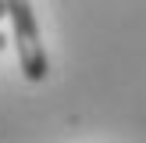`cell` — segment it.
<instances>
[{
  "label": "cell",
  "instance_id": "1",
  "mask_svg": "<svg viewBox=\"0 0 146 143\" xmlns=\"http://www.w3.org/2000/svg\"><path fill=\"white\" fill-rule=\"evenodd\" d=\"M7 18H11V29H14V50H18L21 75L29 82H43L50 72V61H46V50H43V39H39L32 0H7Z\"/></svg>",
  "mask_w": 146,
  "mask_h": 143
},
{
  "label": "cell",
  "instance_id": "2",
  "mask_svg": "<svg viewBox=\"0 0 146 143\" xmlns=\"http://www.w3.org/2000/svg\"><path fill=\"white\" fill-rule=\"evenodd\" d=\"M0 18H7V0H0Z\"/></svg>",
  "mask_w": 146,
  "mask_h": 143
},
{
  "label": "cell",
  "instance_id": "3",
  "mask_svg": "<svg viewBox=\"0 0 146 143\" xmlns=\"http://www.w3.org/2000/svg\"><path fill=\"white\" fill-rule=\"evenodd\" d=\"M4 47H7V39H4V32H0V50H4Z\"/></svg>",
  "mask_w": 146,
  "mask_h": 143
}]
</instances>
